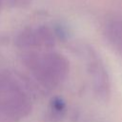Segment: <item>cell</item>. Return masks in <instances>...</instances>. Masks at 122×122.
Wrapping results in <instances>:
<instances>
[{"label":"cell","instance_id":"cell-5","mask_svg":"<svg viewBox=\"0 0 122 122\" xmlns=\"http://www.w3.org/2000/svg\"><path fill=\"white\" fill-rule=\"evenodd\" d=\"M15 46L23 51L29 50H40V44L36 30L30 27L23 29L14 39Z\"/></svg>","mask_w":122,"mask_h":122},{"label":"cell","instance_id":"cell-9","mask_svg":"<svg viewBox=\"0 0 122 122\" xmlns=\"http://www.w3.org/2000/svg\"><path fill=\"white\" fill-rule=\"evenodd\" d=\"M9 2L10 4H12L14 7L26 8L31 4L32 0H9Z\"/></svg>","mask_w":122,"mask_h":122},{"label":"cell","instance_id":"cell-4","mask_svg":"<svg viewBox=\"0 0 122 122\" xmlns=\"http://www.w3.org/2000/svg\"><path fill=\"white\" fill-rule=\"evenodd\" d=\"M108 44L122 57V19H111L103 29Z\"/></svg>","mask_w":122,"mask_h":122},{"label":"cell","instance_id":"cell-6","mask_svg":"<svg viewBox=\"0 0 122 122\" xmlns=\"http://www.w3.org/2000/svg\"><path fill=\"white\" fill-rule=\"evenodd\" d=\"M38 36L40 50H52L56 43V37L52 29L47 25H40L35 28Z\"/></svg>","mask_w":122,"mask_h":122},{"label":"cell","instance_id":"cell-3","mask_svg":"<svg viewBox=\"0 0 122 122\" xmlns=\"http://www.w3.org/2000/svg\"><path fill=\"white\" fill-rule=\"evenodd\" d=\"M81 52L86 60L87 71L95 96L103 102L109 101L112 92V85L109 72L103 60L98 52L90 45L82 46Z\"/></svg>","mask_w":122,"mask_h":122},{"label":"cell","instance_id":"cell-10","mask_svg":"<svg viewBox=\"0 0 122 122\" xmlns=\"http://www.w3.org/2000/svg\"><path fill=\"white\" fill-rule=\"evenodd\" d=\"M4 5H5V1H4V0H0V10L3 9Z\"/></svg>","mask_w":122,"mask_h":122},{"label":"cell","instance_id":"cell-2","mask_svg":"<svg viewBox=\"0 0 122 122\" xmlns=\"http://www.w3.org/2000/svg\"><path fill=\"white\" fill-rule=\"evenodd\" d=\"M32 109L31 99L10 73L0 71V122H19Z\"/></svg>","mask_w":122,"mask_h":122},{"label":"cell","instance_id":"cell-7","mask_svg":"<svg viewBox=\"0 0 122 122\" xmlns=\"http://www.w3.org/2000/svg\"><path fill=\"white\" fill-rule=\"evenodd\" d=\"M65 109H66V103L62 98L60 97L53 98L51 102V112H50L51 119L52 121L60 119L64 113Z\"/></svg>","mask_w":122,"mask_h":122},{"label":"cell","instance_id":"cell-8","mask_svg":"<svg viewBox=\"0 0 122 122\" xmlns=\"http://www.w3.org/2000/svg\"><path fill=\"white\" fill-rule=\"evenodd\" d=\"M52 30L54 32V35L56 39H59L61 41H66L69 38V30L67 26H65L63 23L58 22L54 24V27L52 28Z\"/></svg>","mask_w":122,"mask_h":122},{"label":"cell","instance_id":"cell-1","mask_svg":"<svg viewBox=\"0 0 122 122\" xmlns=\"http://www.w3.org/2000/svg\"><path fill=\"white\" fill-rule=\"evenodd\" d=\"M21 61L35 80L45 89L54 90L63 84L70 73V61L62 53L51 50L24 51Z\"/></svg>","mask_w":122,"mask_h":122}]
</instances>
